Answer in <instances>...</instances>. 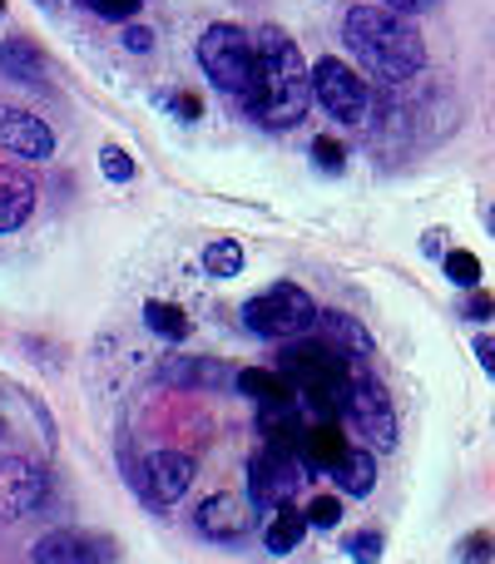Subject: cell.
<instances>
[{
  "label": "cell",
  "instance_id": "6da1fadb",
  "mask_svg": "<svg viewBox=\"0 0 495 564\" xmlns=\"http://www.w3.org/2000/svg\"><path fill=\"white\" fill-rule=\"evenodd\" d=\"M252 40H258V79H252V95L244 99L248 115L262 129L302 124V115H308V105L318 95H312V69L302 59L298 40L282 25H262Z\"/></svg>",
  "mask_w": 495,
  "mask_h": 564
},
{
  "label": "cell",
  "instance_id": "7a4b0ae2",
  "mask_svg": "<svg viewBox=\"0 0 495 564\" xmlns=\"http://www.w3.org/2000/svg\"><path fill=\"white\" fill-rule=\"evenodd\" d=\"M342 40L362 59V69L387 79V85L417 79L427 69V40L391 6H352L347 20H342Z\"/></svg>",
  "mask_w": 495,
  "mask_h": 564
},
{
  "label": "cell",
  "instance_id": "3957f363",
  "mask_svg": "<svg viewBox=\"0 0 495 564\" xmlns=\"http://www.w3.org/2000/svg\"><path fill=\"white\" fill-rule=\"evenodd\" d=\"M282 377L292 381L298 401L312 411V416L332 421L337 411H347L357 371L347 367L342 347H327V341H298V347L282 351Z\"/></svg>",
  "mask_w": 495,
  "mask_h": 564
},
{
  "label": "cell",
  "instance_id": "277c9868",
  "mask_svg": "<svg viewBox=\"0 0 495 564\" xmlns=\"http://www.w3.org/2000/svg\"><path fill=\"white\" fill-rule=\"evenodd\" d=\"M198 65L224 95L248 99L252 79H258V40L238 25H208L198 40Z\"/></svg>",
  "mask_w": 495,
  "mask_h": 564
},
{
  "label": "cell",
  "instance_id": "5b68a950",
  "mask_svg": "<svg viewBox=\"0 0 495 564\" xmlns=\"http://www.w3.org/2000/svg\"><path fill=\"white\" fill-rule=\"evenodd\" d=\"M244 317H248V327L258 332V337L292 341V337H302V332L318 327L322 312H318V302H312L308 292L298 288V282H272L268 292L248 297Z\"/></svg>",
  "mask_w": 495,
  "mask_h": 564
},
{
  "label": "cell",
  "instance_id": "8992f818",
  "mask_svg": "<svg viewBox=\"0 0 495 564\" xmlns=\"http://www.w3.org/2000/svg\"><path fill=\"white\" fill-rule=\"evenodd\" d=\"M302 470H308V460H302L298 446H272V441H262V451L252 456V466H248L252 506H258V510L288 506V500L298 496V486L308 480Z\"/></svg>",
  "mask_w": 495,
  "mask_h": 564
},
{
  "label": "cell",
  "instance_id": "52a82bcc",
  "mask_svg": "<svg viewBox=\"0 0 495 564\" xmlns=\"http://www.w3.org/2000/svg\"><path fill=\"white\" fill-rule=\"evenodd\" d=\"M312 95L342 124H367V115H372V85L352 65H342L337 55L312 65Z\"/></svg>",
  "mask_w": 495,
  "mask_h": 564
},
{
  "label": "cell",
  "instance_id": "ba28073f",
  "mask_svg": "<svg viewBox=\"0 0 495 564\" xmlns=\"http://www.w3.org/2000/svg\"><path fill=\"white\" fill-rule=\"evenodd\" d=\"M347 421H352V431H357V436H367L377 451H391V446H397V411H391L387 391H381L372 377H357V381H352Z\"/></svg>",
  "mask_w": 495,
  "mask_h": 564
},
{
  "label": "cell",
  "instance_id": "9c48e42d",
  "mask_svg": "<svg viewBox=\"0 0 495 564\" xmlns=\"http://www.w3.org/2000/svg\"><path fill=\"white\" fill-rule=\"evenodd\" d=\"M50 500V476L35 466V460H0V516L20 520V516H35L40 506Z\"/></svg>",
  "mask_w": 495,
  "mask_h": 564
},
{
  "label": "cell",
  "instance_id": "30bf717a",
  "mask_svg": "<svg viewBox=\"0 0 495 564\" xmlns=\"http://www.w3.org/2000/svg\"><path fill=\"white\" fill-rule=\"evenodd\" d=\"M35 564H115V540L95 530H50L35 540Z\"/></svg>",
  "mask_w": 495,
  "mask_h": 564
},
{
  "label": "cell",
  "instance_id": "8fae6325",
  "mask_svg": "<svg viewBox=\"0 0 495 564\" xmlns=\"http://www.w3.org/2000/svg\"><path fill=\"white\" fill-rule=\"evenodd\" d=\"M194 456H184V451H154V456L139 466V490H144L154 506H174L179 496H184L189 486H194Z\"/></svg>",
  "mask_w": 495,
  "mask_h": 564
},
{
  "label": "cell",
  "instance_id": "7c38bea8",
  "mask_svg": "<svg viewBox=\"0 0 495 564\" xmlns=\"http://www.w3.org/2000/svg\"><path fill=\"white\" fill-rule=\"evenodd\" d=\"M0 144H6L10 159H30V164H40V159L55 154V134H50L45 119L25 115V109H0Z\"/></svg>",
  "mask_w": 495,
  "mask_h": 564
},
{
  "label": "cell",
  "instance_id": "4fadbf2b",
  "mask_svg": "<svg viewBox=\"0 0 495 564\" xmlns=\"http://www.w3.org/2000/svg\"><path fill=\"white\" fill-rule=\"evenodd\" d=\"M194 525L204 530L208 540H224V545H234V540H244L252 530V506L244 496H228V490H218V496H208L204 506L194 510Z\"/></svg>",
  "mask_w": 495,
  "mask_h": 564
},
{
  "label": "cell",
  "instance_id": "5bb4252c",
  "mask_svg": "<svg viewBox=\"0 0 495 564\" xmlns=\"http://www.w3.org/2000/svg\"><path fill=\"white\" fill-rule=\"evenodd\" d=\"M35 214V178L15 164H0V234H15Z\"/></svg>",
  "mask_w": 495,
  "mask_h": 564
},
{
  "label": "cell",
  "instance_id": "9a60e30c",
  "mask_svg": "<svg viewBox=\"0 0 495 564\" xmlns=\"http://www.w3.org/2000/svg\"><path fill=\"white\" fill-rule=\"evenodd\" d=\"M0 69H6V79H20V85H45L50 79L45 50H40L30 35H6L0 40Z\"/></svg>",
  "mask_w": 495,
  "mask_h": 564
},
{
  "label": "cell",
  "instance_id": "2e32d148",
  "mask_svg": "<svg viewBox=\"0 0 495 564\" xmlns=\"http://www.w3.org/2000/svg\"><path fill=\"white\" fill-rule=\"evenodd\" d=\"M352 456L347 436H337V426H327V421H312L308 436H302V460H308V470H327V476H337V466Z\"/></svg>",
  "mask_w": 495,
  "mask_h": 564
},
{
  "label": "cell",
  "instance_id": "e0dca14e",
  "mask_svg": "<svg viewBox=\"0 0 495 564\" xmlns=\"http://www.w3.org/2000/svg\"><path fill=\"white\" fill-rule=\"evenodd\" d=\"M164 381H179V387H224V381H238V371H228L224 361H208V357H174L164 361Z\"/></svg>",
  "mask_w": 495,
  "mask_h": 564
},
{
  "label": "cell",
  "instance_id": "ac0fdd59",
  "mask_svg": "<svg viewBox=\"0 0 495 564\" xmlns=\"http://www.w3.org/2000/svg\"><path fill=\"white\" fill-rule=\"evenodd\" d=\"M308 510H292V506H278V516H272V525L262 530V545H268V555H292V550L302 545V535H308Z\"/></svg>",
  "mask_w": 495,
  "mask_h": 564
},
{
  "label": "cell",
  "instance_id": "d6986e66",
  "mask_svg": "<svg viewBox=\"0 0 495 564\" xmlns=\"http://www.w3.org/2000/svg\"><path fill=\"white\" fill-rule=\"evenodd\" d=\"M238 391L252 397L258 406H282V401H298V391H292V381L282 377V371H258V367L238 371Z\"/></svg>",
  "mask_w": 495,
  "mask_h": 564
},
{
  "label": "cell",
  "instance_id": "ffe728a7",
  "mask_svg": "<svg viewBox=\"0 0 495 564\" xmlns=\"http://www.w3.org/2000/svg\"><path fill=\"white\" fill-rule=\"evenodd\" d=\"M144 327L149 332H159V337H169V341H184L189 332H194V322H189V312L179 307V302H144Z\"/></svg>",
  "mask_w": 495,
  "mask_h": 564
},
{
  "label": "cell",
  "instance_id": "44dd1931",
  "mask_svg": "<svg viewBox=\"0 0 495 564\" xmlns=\"http://www.w3.org/2000/svg\"><path fill=\"white\" fill-rule=\"evenodd\" d=\"M332 480H337V490H347V496H367V490L377 486V456H372V451H352Z\"/></svg>",
  "mask_w": 495,
  "mask_h": 564
},
{
  "label": "cell",
  "instance_id": "7402d4cb",
  "mask_svg": "<svg viewBox=\"0 0 495 564\" xmlns=\"http://www.w3.org/2000/svg\"><path fill=\"white\" fill-rule=\"evenodd\" d=\"M204 268H208V278H238L244 273V248L234 238H218V243L204 248Z\"/></svg>",
  "mask_w": 495,
  "mask_h": 564
},
{
  "label": "cell",
  "instance_id": "603a6c76",
  "mask_svg": "<svg viewBox=\"0 0 495 564\" xmlns=\"http://www.w3.org/2000/svg\"><path fill=\"white\" fill-rule=\"evenodd\" d=\"M318 327H327V337L337 341V347H342V341H347V347H352V351H362V357H367V351H372V337L357 327V322L347 317V312H322V322H318Z\"/></svg>",
  "mask_w": 495,
  "mask_h": 564
},
{
  "label": "cell",
  "instance_id": "cb8c5ba5",
  "mask_svg": "<svg viewBox=\"0 0 495 564\" xmlns=\"http://www.w3.org/2000/svg\"><path fill=\"white\" fill-rule=\"evenodd\" d=\"M446 278L456 282V288H481V258L466 253V248H456V253H446Z\"/></svg>",
  "mask_w": 495,
  "mask_h": 564
},
{
  "label": "cell",
  "instance_id": "d4e9b609",
  "mask_svg": "<svg viewBox=\"0 0 495 564\" xmlns=\"http://www.w3.org/2000/svg\"><path fill=\"white\" fill-rule=\"evenodd\" d=\"M456 560H466V564H491V560H495V535H491V530H471V535L456 545Z\"/></svg>",
  "mask_w": 495,
  "mask_h": 564
},
{
  "label": "cell",
  "instance_id": "484cf974",
  "mask_svg": "<svg viewBox=\"0 0 495 564\" xmlns=\"http://www.w3.org/2000/svg\"><path fill=\"white\" fill-rule=\"evenodd\" d=\"M99 169H105L115 184H129V178H134V159H129L119 144H105V149H99Z\"/></svg>",
  "mask_w": 495,
  "mask_h": 564
},
{
  "label": "cell",
  "instance_id": "4316f807",
  "mask_svg": "<svg viewBox=\"0 0 495 564\" xmlns=\"http://www.w3.org/2000/svg\"><path fill=\"white\" fill-rule=\"evenodd\" d=\"M342 550H347L357 564H377L381 560V535L377 530H357V535H347V545Z\"/></svg>",
  "mask_w": 495,
  "mask_h": 564
},
{
  "label": "cell",
  "instance_id": "83f0119b",
  "mask_svg": "<svg viewBox=\"0 0 495 564\" xmlns=\"http://www.w3.org/2000/svg\"><path fill=\"white\" fill-rule=\"evenodd\" d=\"M312 159H318V169H327V174H342V164H347V149L337 144V139H312Z\"/></svg>",
  "mask_w": 495,
  "mask_h": 564
},
{
  "label": "cell",
  "instance_id": "f1b7e54d",
  "mask_svg": "<svg viewBox=\"0 0 495 564\" xmlns=\"http://www.w3.org/2000/svg\"><path fill=\"white\" fill-rule=\"evenodd\" d=\"M308 520L318 530H332L342 520V500L337 496H318V500H308Z\"/></svg>",
  "mask_w": 495,
  "mask_h": 564
},
{
  "label": "cell",
  "instance_id": "f546056e",
  "mask_svg": "<svg viewBox=\"0 0 495 564\" xmlns=\"http://www.w3.org/2000/svg\"><path fill=\"white\" fill-rule=\"evenodd\" d=\"M95 15H105V20H129V15H139V6L144 0H85Z\"/></svg>",
  "mask_w": 495,
  "mask_h": 564
},
{
  "label": "cell",
  "instance_id": "4dcf8cb0",
  "mask_svg": "<svg viewBox=\"0 0 495 564\" xmlns=\"http://www.w3.org/2000/svg\"><path fill=\"white\" fill-rule=\"evenodd\" d=\"M169 109H174V119H184V124H194V119L204 115V99H198L194 89H179V95L169 99Z\"/></svg>",
  "mask_w": 495,
  "mask_h": 564
},
{
  "label": "cell",
  "instance_id": "1f68e13d",
  "mask_svg": "<svg viewBox=\"0 0 495 564\" xmlns=\"http://www.w3.org/2000/svg\"><path fill=\"white\" fill-rule=\"evenodd\" d=\"M466 317H471V322H486V317H495V292L471 288V297H466Z\"/></svg>",
  "mask_w": 495,
  "mask_h": 564
},
{
  "label": "cell",
  "instance_id": "d6a6232c",
  "mask_svg": "<svg viewBox=\"0 0 495 564\" xmlns=\"http://www.w3.org/2000/svg\"><path fill=\"white\" fill-rule=\"evenodd\" d=\"M125 45L134 50V55H149V50H154V35H149L144 25H129V30H125Z\"/></svg>",
  "mask_w": 495,
  "mask_h": 564
},
{
  "label": "cell",
  "instance_id": "836d02e7",
  "mask_svg": "<svg viewBox=\"0 0 495 564\" xmlns=\"http://www.w3.org/2000/svg\"><path fill=\"white\" fill-rule=\"evenodd\" d=\"M476 357H481V367L495 377V337H476Z\"/></svg>",
  "mask_w": 495,
  "mask_h": 564
},
{
  "label": "cell",
  "instance_id": "e575fe53",
  "mask_svg": "<svg viewBox=\"0 0 495 564\" xmlns=\"http://www.w3.org/2000/svg\"><path fill=\"white\" fill-rule=\"evenodd\" d=\"M381 6L401 10V15H417V10H431V6H437V0H381Z\"/></svg>",
  "mask_w": 495,
  "mask_h": 564
},
{
  "label": "cell",
  "instance_id": "d590c367",
  "mask_svg": "<svg viewBox=\"0 0 495 564\" xmlns=\"http://www.w3.org/2000/svg\"><path fill=\"white\" fill-rule=\"evenodd\" d=\"M0 436H6V421H0Z\"/></svg>",
  "mask_w": 495,
  "mask_h": 564
},
{
  "label": "cell",
  "instance_id": "8d00e7d4",
  "mask_svg": "<svg viewBox=\"0 0 495 564\" xmlns=\"http://www.w3.org/2000/svg\"><path fill=\"white\" fill-rule=\"evenodd\" d=\"M491 224H495V208H491Z\"/></svg>",
  "mask_w": 495,
  "mask_h": 564
},
{
  "label": "cell",
  "instance_id": "74e56055",
  "mask_svg": "<svg viewBox=\"0 0 495 564\" xmlns=\"http://www.w3.org/2000/svg\"><path fill=\"white\" fill-rule=\"evenodd\" d=\"M0 10H6V0H0Z\"/></svg>",
  "mask_w": 495,
  "mask_h": 564
}]
</instances>
